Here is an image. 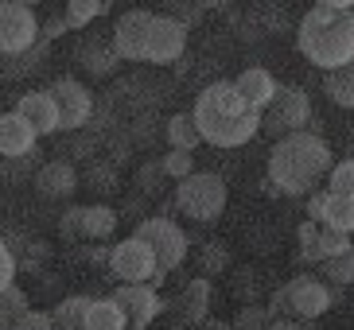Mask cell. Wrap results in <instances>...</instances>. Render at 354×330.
<instances>
[{
  "instance_id": "cell-1",
  "label": "cell",
  "mask_w": 354,
  "mask_h": 330,
  "mask_svg": "<svg viewBox=\"0 0 354 330\" xmlns=\"http://www.w3.org/2000/svg\"><path fill=\"white\" fill-rule=\"evenodd\" d=\"M335 155L319 133L284 136L269 148V191L288 198H312L323 179H331Z\"/></svg>"
},
{
  "instance_id": "cell-2",
  "label": "cell",
  "mask_w": 354,
  "mask_h": 330,
  "mask_svg": "<svg viewBox=\"0 0 354 330\" xmlns=\"http://www.w3.org/2000/svg\"><path fill=\"white\" fill-rule=\"evenodd\" d=\"M296 47L323 74L343 70L354 62V4L351 0H323L300 16Z\"/></svg>"
},
{
  "instance_id": "cell-3",
  "label": "cell",
  "mask_w": 354,
  "mask_h": 330,
  "mask_svg": "<svg viewBox=\"0 0 354 330\" xmlns=\"http://www.w3.org/2000/svg\"><path fill=\"white\" fill-rule=\"evenodd\" d=\"M191 117H195L203 140L214 144V148H241V144H250L253 136L265 128L261 113L245 105V97L238 93V86H234V82L207 86V90L195 97Z\"/></svg>"
},
{
  "instance_id": "cell-4",
  "label": "cell",
  "mask_w": 354,
  "mask_h": 330,
  "mask_svg": "<svg viewBox=\"0 0 354 330\" xmlns=\"http://www.w3.org/2000/svg\"><path fill=\"white\" fill-rule=\"evenodd\" d=\"M226 202H230L226 179L214 175V171H195L191 179L176 183V210L187 214L191 222H198V226L218 222L222 210H226Z\"/></svg>"
},
{
  "instance_id": "cell-5",
  "label": "cell",
  "mask_w": 354,
  "mask_h": 330,
  "mask_svg": "<svg viewBox=\"0 0 354 330\" xmlns=\"http://www.w3.org/2000/svg\"><path fill=\"white\" fill-rule=\"evenodd\" d=\"M261 121H265V128H261V133L272 136V144H277V140H284V136L312 133L308 124L315 121V113H312V97H308V90H300V86H281L277 101L261 113Z\"/></svg>"
},
{
  "instance_id": "cell-6",
  "label": "cell",
  "mask_w": 354,
  "mask_h": 330,
  "mask_svg": "<svg viewBox=\"0 0 354 330\" xmlns=\"http://www.w3.org/2000/svg\"><path fill=\"white\" fill-rule=\"evenodd\" d=\"M43 43V20L24 0H4L0 4V51L4 59H20L32 47Z\"/></svg>"
},
{
  "instance_id": "cell-7",
  "label": "cell",
  "mask_w": 354,
  "mask_h": 330,
  "mask_svg": "<svg viewBox=\"0 0 354 330\" xmlns=\"http://www.w3.org/2000/svg\"><path fill=\"white\" fill-rule=\"evenodd\" d=\"M133 237H140L145 245H152V253H156V260H160L164 272L179 269V264L187 260L191 245H187V233H183V226H179L176 217H164V214L145 217V222H136Z\"/></svg>"
},
{
  "instance_id": "cell-8",
  "label": "cell",
  "mask_w": 354,
  "mask_h": 330,
  "mask_svg": "<svg viewBox=\"0 0 354 330\" xmlns=\"http://www.w3.org/2000/svg\"><path fill=\"white\" fill-rule=\"evenodd\" d=\"M109 272L121 284H152L164 269H160L152 245H145L140 237H125L109 245Z\"/></svg>"
},
{
  "instance_id": "cell-9",
  "label": "cell",
  "mask_w": 354,
  "mask_h": 330,
  "mask_svg": "<svg viewBox=\"0 0 354 330\" xmlns=\"http://www.w3.org/2000/svg\"><path fill=\"white\" fill-rule=\"evenodd\" d=\"M183 51H187V28L171 20L167 12H152V23L145 31V62L167 66L183 59Z\"/></svg>"
},
{
  "instance_id": "cell-10",
  "label": "cell",
  "mask_w": 354,
  "mask_h": 330,
  "mask_svg": "<svg viewBox=\"0 0 354 330\" xmlns=\"http://www.w3.org/2000/svg\"><path fill=\"white\" fill-rule=\"evenodd\" d=\"M284 288H288L292 319H300V322H315V319H323V315L335 307V295H331V284H327V280L292 276Z\"/></svg>"
},
{
  "instance_id": "cell-11",
  "label": "cell",
  "mask_w": 354,
  "mask_h": 330,
  "mask_svg": "<svg viewBox=\"0 0 354 330\" xmlns=\"http://www.w3.org/2000/svg\"><path fill=\"white\" fill-rule=\"evenodd\" d=\"M51 93H55V101H59V113H63V133L82 128L94 117V93L86 90L78 78H55Z\"/></svg>"
},
{
  "instance_id": "cell-12",
  "label": "cell",
  "mask_w": 354,
  "mask_h": 330,
  "mask_svg": "<svg viewBox=\"0 0 354 330\" xmlns=\"http://www.w3.org/2000/svg\"><path fill=\"white\" fill-rule=\"evenodd\" d=\"M113 300L125 307L129 315V330H148L152 322H156L160 315V288H152V284H121V288L113 291Z\"/></svg>"
},
{
  "instance_id": "cell-13",
  "label": "cell",
  "mask_w": 354,
  "mask_h": 330,
  "mask_svg": "<svg viewBox=\"0 0 354 330\" xmlns=\"http://www.w3.org/2000/svg\"><path fill=\"white\" fill-rule=\"evenodd\" d=\"M16 113L32 124L39 136H51L63 128V113H59V101H55L51 90H32V93H20L16 101Z\"/></svg>"
},
{
  "instance_id": "cell-14",
  "label": "cell",
  "mask_w": 354,
  "mask_h": 330,
  "mask_svg": "<svg viewBox=\"0 0 354 330\" xmlns=\"http://www.w3.org/2000/svg\"><path fill=\"white\" fill-rule=\"evenodd\" d=\"M35 140H39V133H35V128L24 121L16 109L0 117V152H4V159H24V155H35Z\"/></svg>"
},
{
  "instance_id": "cell-15",
  "label": "cell",
  "mask_w": 354,
  "mask_h": 330,
  "mask_svg": "<svg viewBox=\"0 0 354 330\" xmlns=\"http://www.w3.org/2000/svg\"><path fill=\"white\" fill-rule=\"evenodd\" d=\"M234 86H238V93L245 97V105L257 109V113H265V109L277 101V93H281L277 78H272L265 66H250V70H241L238 78H234Z\"/></svg>"
},
{
  "instance_id": "cell-16",
  "label": "cell",
  "mask_w": 354,
  "mask_h": 330,
  "mask_svg": "<svg viewBox=\"0 0 354 330\" xmlns=\"http://www.w3.org/2000/svg\"><path fill=\"white\" fill-rule=\"evenodd\" d=\"M74 62H78V70L94 74V78H109V74L117 70V62H125L121 55H117L113 39H82L78 47H74Z\"/></svg>"
},
{
  "instance_id": "cell-17",
  "label": "cell",
  "mask_w": 354,
  "mask_h": 330,
  "mask_svg": "<svg viewBox=\"0 0 354 330\" xmlns=\"http://www.w3.org/2000/svg\"><path fill=\"white\" fill-rule=\"evenodd\" d=\"M35 191L43 198H71L78 191V167L66 159H51L35 171Z\"/></svg>"
},
{
  "instance_id": "cell-18",
  "label": "cell",
  "mask_w": 354,
  "mask_h": 330,
  "mask_svg": "<svg viewBox=\"0 0 354 330\" xmlns=\"http://www.w3.org/2000/svg\"><path fill=\"white\" fill-rule=\"evenodd\" d=\"M176 311H179V319L183 322H203L210 319V280L195 276L183 284V291H179V300H176Z\"/></svg>"
},
{
  "instance_id": "cell-19",
  "label": "cell",
  "mask_w": 354,
  "mask_h": 330,
  "mask_svg": "<svg viewBox=\"0 0 354 330\" xmlns=\"http://www.w3.org/2000/svg\"><path fill=\"white\" fill-rule=\"evenodd\" d=\"M94 300L90 295H66L51 307V319L59 330H86V315H90Z\"/></svg>"
},
{
  "instance_id": "cell-20",
  "label": "cell",
  "mask_w": 354,
  "mask_h": 330,
  "mask_svg": "<svg viewBox=\"0 0 354 330\" xmlns=\"http://www.w3.org/2000/svg\"><path fill=\"white\" fill-rule=\"evenodd\" d=\"M117 229V210L105 202H90L82 206V237L86 241H105Z\"/></svg>"
},
{
  "instance_id": "cell-21",
  "label": "cell",
  "mask_w": 354,
  "mask_h": 330,
  "mask_svg": "<svg viewBox=\"0 0 354 330\" xmlns=\"http://www.w3.org/2000/svg\"><path fill=\"white\" fill-rule=\"evenodd\" d=\"M125 327H129V315H125V307H121L113 295L94 300L90 315H86V330H125Z\"/></svg>"
},
{
  "instance_id": "cell-22",
  "label": "cell",
  "mask_w": 354,
  "mask_h": 330,
  "mask_svg": "<svg viewBox=\"0 0 354 330\" xmlns=\"http://www.w3.org/2000/svg\"><path fill=\"white\" fill-rule=\"evenodd\" d=\"M323 229H335V233H354V198L346 195H331L327 191V206H323Z\"/></svg>"
},
{
  "instance_id": "cell-23",
  "label": "cell",
  "mask_w": 354,
  "mask_h": 330,
  "mask_svg": "<svg viewBox=\"0 0 354 330\" xmlns=\"http://www.w3.org/2000/svg\"><path fill=\"white\" fill-rule=\"evenodd\" d=\"M167 144L176 148V152H195L198 144H207L203 133H198V124L191 113H176L167 121Z\"/></svg>"
},
{
  "instance_id": "cell-24",
  "label": "cell",
  "mask_w": 354,
  "mask_h": 330,
  "mask_svg": "<svg viewBox=\"0 0 354 330\" xmlns=\"http://www.w3.org/2000/svg\"><path fill=\"white\" fill-rule=\"evenodd\" d=\"M323 93H327L331 105H339V109H354V62L343 66V70L323 74Z\"/></svg>"
},
{
  "instance_id": "cell-25",
  "label": "cell",
  "mask_w": 354,
  "mask_h": 330,
  "mask_svg": "<svg viewBox=\"0 0 354 330\" xmlns=\"http://www.w3.org/2000/svg\"><path fill=\"white\" fill-rule=\"evenodd\" d=\"M195 264H198V276L203 280L218 276V272L230 269V249L218 245V241H207V245L195 249Z\"/></svg>"
},
{
  "instance_id": "cell-26",
  "label": "cell",
  "mask_w": 354,
  "mask_h": 330,
  "mask_svg": "<svg viewBox=\"0 0 354 330\" xmlns=\"http://www.w3.org/2000/svg\"><path fill=\"white\" fill-rule=\"evenodd\" d=\"M28 311H32V300H28V291L8 288L4 295H0V330H16Z\"/></svg>"
},
{
  "instance_id": "cell-27",
  "label": "cell",
  "mask_w": 354,
  "mask_h": 330,
  "mask_svg": "<svg viewBox=\"0 0 354 330\" xmlns=\"http://www.w3.org/2000/svg\"><path fill=\"white\" fill-rule=\"evenodd\" d=\"M351 237L346 233H335V229H323L319 241H315V253L308 257V264H323V260H335V257H346L351 253Z\"/></svg>"
},
{
  "instance_id": "cell-28",
  "label": "cell",
  "mask_w": 354,
  "mask_h": 330,
  "mask_svg": "<svg viewBox=\"0 0 354 330\" xmlns=\"http://www.w3.org/2000/svg\"><path fill=\"white\" fill-rule=\"evenodd\" d=\"M109 12V0H71L66 4V23L71 28H86V23H94L97 16H105Z\"/></svg>"
},
{
  "instance_id": "cell-29",
  "label": "cell",
  "mask_w": 354,
  "mask_h": 330,
  "mask_svg": "<svg viewBox=\"0 0 354 330\" xmlns=\"http://www.w3.org/2000/svg\"><path fill=\"white\" fill-rule=\"evenodd\" d=\"M319 276L327 284H339V288H351L354 284V249L346 257H335V260H323L319 264Z\"/></svg>"
},
{
  "instance_id": "cell-30",
  "label": "cell",
  "mask_w": 354,
  "mask_h": 330,
  "mask_svg": "<svg viewBox=\"0 0 354 330\" xmlns=\"http://www.w3.org/2000/svg\"><path fill=\"white\" fill-rule=\"evenodd\" d=\"M272 327V311L253 303V307H241L234 315V330H269Z\"/></svg>"
},
{
  "instance_id": "cell-31",
  "label": "cell",
  "mask_w": 354,
  "mask_h": 330,
  "mask_svg": "<svg viewBox=\"0 0 354 330\" xmlns=\"http://www.w3.org/2000/svg\"><path fill=\"white\" fill-rule=\"evenodd\" d=\"M160 164H164L167 179H176V183H183V179L195 175V155H191V152H176V148H171Z\"/></svg>"
},
{
  "instance_id": "cell-32",
  "label": "cell",
  "mask_w": 354,
  "mask_h": 330,
  "mask_svg": "<svg viewBox=\"0 0 354 330\" xmlns=\"http://www.w3.org/2000/svg\"><path fill=\"white\" fill-rule=\"evenodd\" d=\"M43 59H47V43H39V47H32L28 55H20V59H8V78H20V74H35L43 70Z\"/></svg>"
},
{
  "instance_id": "cell-33",
  "label": "cell",
  "mask_w": 354,
  "mask_h": 330,
  "mask_svg": "<svg viewBox=\"0 0 354 330\" xmlns=\"http://www.w3.org/2000/svg\"><path fill=\"white\" fill-rule=\"evenodd\" d=\"M327 191H331V195L354 198V155H351V159H339V164H335L331 179H327Z\"/></svg>"
},
{
  "instance_id": "cell-34",
  "label": "cell",
  "mask_w": 354,
  "mask_h": 330,
  "mask_svg": "<svg viewBox=\"0 0 354 330\" xmlns=\"http://www.w3.org/2000/svg\"><path fill=\"white\" fill-rule=\"evenodd\" d=\"M164 179H167L164 164H145L140 171H136V186H140V195H145V198H152V195H156Z\"/></svg>"
},
{
  "instance_id": "cell-35",
  "label": "cell",
  "mask_w": 354,
  "mask_h": 330,
  "mask_svg": "<svg viewBox=\"0 0 354 330\" xmlns=\"http://www.w3.org/2000/svg\"><path fill=\"white\" fill-rule=\"evenodd\" d=\"M16 249L12 245H0V291H8V288H16Z\"/></svg>"
},
{
  "instance_id": "cell-36",
  "label": "cell",
  "mask_w": 354,
  "mask_h": 330,
  "mask_svg": "<svg viewBox=\"0 0 354 330\" xmlns=\"http://www.w3.org/2000/svg\"><path fill=\"white\" fill-rule=\"evenodd\" d=\"M234 295L241 300V307H253V295H257V272H238V280H234Z\"/></svg>"
},
{
  "instance_id": "cell-37",
  "label": "cell",
  "mask_w": 354,
  "mask_h": 330,
  "mask_svg": "<svg viewBox=\"0 0 354 330\" xmlns=\"http://www.w3.org/2000/svg\"><path fill=\"white\" fill-rule=\"evenodd\" d=\"M319 222H300V233H296V237H300V260H308L315 253V241H319Z\"/></svg>"
},
{
  "instance_id": "cell-38",
  "label": "cell",
  "mask_w": 354,
  "mask_h": 330,
  "mask_svg": "<svg viewBox=\"0 0 354 330\" xmlns=\"http://www.w3.org/2000/svg\"><path fill=\"white\" fill-rule=\"evenodd\" d=\"M16 330H59L55 327V319H51V311H28L20 319V327Z\"/></svg>"
},
{
  "instance_id": "cell-39",
  "label": "cell",
  "mask_w": 354,
  "mask_h": 330,
  "mask_svg": "<svg viewBox=\"0 0 354 330\" xmlns=\"http://www.w3.org/2000/svg\"><path fill=\"white\" fill-rule=\"evenodd\" d=\"M59 229H63V237H82V206L66 210L63 222H59Z\"/></svg>"
},
{
  "instance_id": "cell-40",
  "label": "cell",
  "mask_w": 354,
  "mask_h": 330,
  "mask_svg": "<svg viewBox=\"0 0 354 330\" xmlns=\"http://www.w3.org/2000/svg\"><path fill=\"white\" fill-rule=\"evenodd\" d=\"M167 16H171V20H179L183 28H187V23L198 20V8H195V4H183V0H176V4H167Z\"/></svg>"
},
{
  "instance_id": "cell-41",
  "label": "cell",
  "mask_w": 354,
  "mask_h": 330,
  "mask_svg": "<svg viewBox=\"0 0 354 330\" xmlns=\"http://www.w3.org/2000/svg\"><path fill=\"white\" fill-rule=\"evenodd\" d=\"M66 31H74L71 23H66V16H51V20H43V39H59V35H66Z\"/></svg>"
},
{
  "instance_id": "cell-42",
  "label": "cell",
  "mask_w": 354,
  "mask_h": 330,
  "mask_svg": "<svg viewBox=\"0 0 354 330\" xmlns=\"http://www.w3.org/2000/svg\"><path fill=\"white\" fill-rule=\"evenodd\" d=\"M86 179H90V183H102V191H117L113 171H105V167H90V171H86Z\"/></svg>"
},
{
  "instance_id": "cell-43",
  "label": "cell",
  "mask_w": 354,
  "mask_h": 330,
  "mask_svg": "<svg viewBox=\"0 0 354 330\" xmlns=\"http://www.w3.org/2000/svg\"><path fill=\"white\" fill-rule=\"evenodd\" d=\"M323 206H327V191H315L308 198V222H323Z\"/></svg>"
},
{
  "instance_id": "cell-44",
  "label": "cell",
  "mask_w": 354,
  "mask_h": 330,
  "mask_svg": "<svg viewBox=\"0 0 354 330\" xmlns=\"http://www.w3.org/2000/svg\"><path fill=\"white\" fill-rule=\"evenodd\" d=\"M82 260H94V264H109V249H82Z\"/></svg>"
},
{
  "instance_id": "cell-45",
  "label": "cell",
  "mask_w": 354,
  "mask_h": 330,
  "mask_svg": "<svg viewBox=\"0 0 354 330\" xmlns=\"http://www.w3.org/2000/svg\"><path fill=\"white\" fill-rule=\"evenodd\" d=\"M269 330H304V322L300 319H272Z\"/></svg>"
},
{
  "instance_id": "cell-46",
  "label": "cell",
  "mask_w": 354,
  "mask_h": 330,
  "mask_svg": "<svg viewBox=\"0 0 354 330\" xmlns=\"http://www.w3.org/2000/svg\"><path fill=\"white\" fill-rule=\"evenodd\" d=\"M203 330H234V322H214V319H207V322H203Z\"/></svg>"
}]
</instances>
